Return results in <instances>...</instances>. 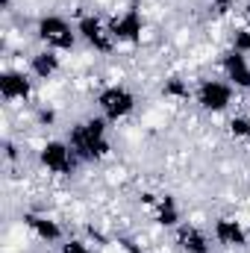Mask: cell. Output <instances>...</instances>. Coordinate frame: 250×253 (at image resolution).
<instances>
[{"label": "cell", "mask_w": 250, "mask_h": 253, "mask_svg": "<svg viewBox=\"0 0 250 253\" xmlns=\"http://www.w3.org/2000/svg\"><path fill=\"white\" fill-rule=\"evenodd\" d=\"M62 253H88V251H85L80 242H71V245H65V251H62Z\"/></svg>", "instance_id": "obj_17"}, {"label": "cell", "mask_w": 250, "mask_h": 253, "mask_svg": "<svg viewBox=\"0 0 250 253\" xmlns=\"http://www.w3.org/2000/svg\"><path fill=\"white\" fill-rule=\"evenodd\" d=\"M174 221H177L174 203H171V200H165V203H162V224H174Z\"/></svg>", "instance_id": "obj_14"}, {"label": "cell", "mask_w": 250, "mask_h": 253, "mask_svg": "<svg viewBox=\"0 0 250 253\" xmlns=\"http://www.w3.org/2000/svg\"><path fill=\"white\" fill-rule=\"evenodd\" d=\"M200 103L206 109H224L230 103V88L224 83H203L200 88Z\"/></svg>", "instance_id": "obj_4"}, {"label": "cell", "mask_w": 250, "mask_h": 253, "mask_svg": "<svg viewBox=\"0 0 250 253\" xmlns=\"http://www.w3.org/2000/svg\"><path fill=\"white\" fill-rule=\"evenodd\" d=\"M71 144L77 147L80 156L85 159H94V156H103L109 150V144L103 141V124L100 121H88V124L77 126L71 132Z\"/></svg>", "instance_id": "obj_1"}, {"label": "cell", "mask_w": 250, "mask_h": 253, "mask_svg": "<svg viewBox=\"0 0 250 253\" xmlns=\"http://www.w3.org/2000/svg\"><path fill=\"white\" fill-rule=\"evenodd\" d=\"M233 132H236V135H248V132H250V121L236 118V121H233Z\"/></svg>", "instance_id": "obj_15"}, {"label": "cell", "mask_w": 250, "mask_h": 253, "mask_svg": "<svg viewBox=\"0 0 250 253\" xmlns=\"http://www.w3.org/2000/svg\"><path fill=\"white\" fill-rule=\"evenodd\" d=\"M33 68H36L39 77H47V74L56 71V56H53V53H39V56L33 59Z\"/></svg>", "instance_id": "obj_12"}, {"label": "cell", "mask_w": 250, "mask_h": 253, "mask_svg": "<svg viewBox=\"0 0 250 253\" xmlns=\"http://www.w3.org/2000/svg\"><path fill=\"white\" fill-rule=\"evenodd\" d=\"M236 50H250V30L236 36Z\"/></svg>", "instance_id": "obj_16"}, {"label": "cell", "mask_w": 250, "mask_h": 253, "mask_svg": "<svg viewBox=\"0 0 250 253\" xmlns=\"http://www.w3.org/2000/svg\"><path fill=\"white\" fill-rule=\"evenodd\" d=\"M180 242H183L191 253H206V242H203V236H200V233H194V230H183Z\"/></svg>", "instance_id": "obj_13"}, {"label": "cell", "mask_w": 250, "mask_h": 253, "mask_svg": "<svg viewBox=\"0 0 250 253\" xmlns=\"http://www.w3.org/2000/svg\"><path fill=\"white\" fill-rule=\"evenodd\" d=\"M100 106L106 109V115L121 118V115H126V112L132 109V94L124 91V88H106V91L100 94Z\"/></svg>", "instance_id": "obj_2"}, {"label": "cell", "mask_w": 250, "mask_h": 253, "mask_svg": "<svg viewBox=\"0 0 250 253\" xmlns=\"http://www.w3.org/2000/svg\"><path fill=\"white\" fill-rule=\"evenodd\" d=\"M27 221H30V227H33L42 239H56V236H59V227L50 224V221H44V218H27Z\"/></svg>", "instance_id": "obj_11"}, {"label": "cell", "mask_w": 250, "mask_h": 253, "mask_svg": "<svg viewBox=\"0 0 250 253\" xmlns=\"http://www.w3.org/2000/svg\"><path fill=\"white\" fill-rule=\"evenodd\" d=\"M215 233H218V239L227 242V245H245V233H242V227L233 224V221H218Z\"/></svg>", "instance_id": "obj_10"}, {"label": "cell", "mask_w": 250, "mask_h": 253, "mask_svg": "<svg viewBox=\"0 0 250 253\" xmlns=\"http://www.w3.org/2000/svg\"><path fill=\"white\" fill-rule=\"evenodd\" d=\"M168 91H171V94H186L183 83H171V85H168Z\"/></svg>", "instance_id": "obj_18"}, {"label": "cell", "mask_w": 250, "mask_h": 253, "mask_svg": "<svg viewBox=\"0 0 250 253\" xmlns=\"http://www.w3.org/2000/svg\"><path fill=\"white\" fill-rule=\"evenodd\" d=\"M227 74H230V80H236L239 85L250 88V68H248V62H245V56H242V50H233V53L227 56Z\"/></svg>", "instance_id": "obj_6"}, {"label": "cell", "mask_w": 250, "mask_h": 253, "mask_svg": "<svg viewBox=\"0 0 250 253\" xmlns=\"http://www.w3.org/2000/svg\"><path fill=\"white\" fill-rule=\"evenodd\" d=\"M80 30H83V36L97 47V50H109V42L103 39V33H100V24L94 21V18H85L83 24H80Z\"/></svg>", "instance_id": "obj_9"}, {"label": "cell", "mask_w": 250, "mask_h": 253, "mask_svg": "<svg viewBox=\"0 0 250 253\" xmlns=\"http://www.w3.org/2000/svg\"><path fill=\"white\" fill-rule=\"evenodd\" d=\"M42 159H44V165L50 168V171H71V156H68V147L65 144H56V141H50L47 147H44V153H42Z\"/></svg>", "instance_id": "obj_5"}, {"label": "cell", "mask_w": 250, "mask_h": 253, "mask_svg": "<svg viewBox=\"0 0 250 253\" xmlns=\"http://www.w3.org/2000/svg\"><path fill=\"white\" fill-rule=\"evenodd\" d=\"M112 33H115L118 39H126V42L138 39V33H141V21H138V15H135V12H129V15L121 18V21H115Z\"/></svg>", "instance_id": "obj_8"}, {"label": "cell", "mask_w": 250, "mask_h": 253, "mask_svg": "<svg viewBox=\"0 0 250 253\" xmlns=\"http://www.w3.org/2000/svg\"><path fill=\"white\" fill-rule=\"evenodd\" d=\"M0 91H3V97H27L30 94V83L21 77V74H3L0 77Z\"/></svg>", "instance_id": "obj_7"}, {"label": "cell", "mask_w": 250, "mask_h": 253, "mask_svg": "<svg viewBox=\"0 0 250 253\" xmlns=\"http://www.w3.org/2000/svg\"><path fill=\"white\" fill-rule=\"evenodd\" d=\"M39 30H42V39H47L56 47H71L74 44V33L68 30V24L59 21V18H44Z\"/></svg>", "instance_id": "obj_3"}]
</instances>
